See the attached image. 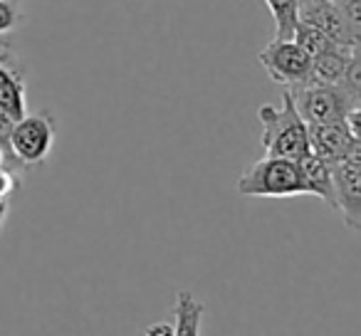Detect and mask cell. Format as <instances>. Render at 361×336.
Wrapping results in <instances>:
<instances>
[{"label":"cell","mask_w":361,"mask_h":336,"mask_svg":"<svg viewBox=\"0 0 361 336\" xmlns=\"http://www.w3.org/2000/svg\"><path fill=\"white\" fill-rule=\"evenodd\" d=\"M257 62L262 65V70L267 72L272 82L295 89V87H305L310 82L312 72V57L297 45L295 40H282L275 37L270 45H265V50L257 55Z\"/></svg>","instance_id":"5b68a950"},{"label":"cell","mask_w":361,"mask_h":336,"mask_svg":"<svg viewBox=\"0 0 361 336\" xmlns=\"http://www.w3.org/2000/svg\"><path fill=\"white\" fill-rule=\"evenodd\" d=\"M257 119L262 124L260 141L265 156L300 161L305 154H310V124L302 119L287 89L282 94V104H262L257 109Z\"/></svg>","instance_id":"6da1fadb"},{"label":"cell","mask_w":361,"mask_h":336,"mask_svg":"<svg viewBox=\"0 0 361 336\" xmlns=\"http://www.w3.org/2000/svg\"><path fill=\"white\" fill-rule=\"evenodd\" d=\"M13 3H20V0H13Z\"/></svg>","instance_id":"cb8c5ba5"},{"label":"cell","mask_w":361,"mask_h":336,"mask_svg":"<svg viewBox=\"0 0 361 336\" xmlns=\"http://www.w3.org/2000/svg\"><path fill=\"white\" fill-rule=\"evenodd\" d=\"M20 20H23V15H20V11H18V3H13V0H0V35L11 32Z\"/></svg>","instance_id":"2e32d148"},{"label":"cell","mask_w":361,"mask_h":336,"mask_svg":"<svg viewBox=\"0 0 361 336\" xmlns=\"http://www.w3.org/2000/svg\"><path fill=\"white\" fill-rule=\"evenodd\" d=\"M292 40H295L310 57H317V55H322V52L329 50V47H334V42H331L324 32L317 30L314 25H307V23H300V25H297Z\"/></svg>","instance_id":"4fadbf2b"},{"label":"cell","mask_w":361,"mask_h":336,"mask_svg":"<svg viewBox=\"0 0 361 336\" xmlns=\"http://www.w3.org/2000/svg\"><path fill=\"white\" fill-rule=\"evenodd\" d=\"M203 316H206V306L196 299L193 292L180 290L176 292L173 299V336H201Z\"/></svg>","instance_id":"7c38bea8"},{"label":"cell","mask_w":361,"mask_h":336,"mask_svg":"<svg viewBox=\"0 0 361 336\" xmlns=\"http://www.w3.org/2000/svg\"><path fill=\"white\" fill-rule=\"evenodd\" d=\"M297 163H300V168H302V178H305L310 196L319 198V201H324L326 206L336 211L334 171H331V166L326 163V161H322L319 156H314L312 151L302 156Z\"/></svg>","instance_id":"30bf717a"},{"label":"cell","mask_w":361,"mask_h":336,"mask_svg":"<svg viewBox=\"0 0 361 336\" xmlns=\"http://www.w3.org/2000/svg\"><path fill=\"white\" fill-rule=\"evenodd\" d=\"M300 3H305V0H300Z\"/></svg>","instance_id":"d4e9b609"},{"label":"cell","mask_w":361,"mask_h":336,"mask_svg":"<svg viewBox=\"0 0 361 336\" xmlns=\"http://www.w3.org/2000/svg\"><path fill=\"white\" fill-rule=\"evenodd\" d=\"M57 139V121L52 111L42 109L35 114H25L23 119L16 121L11 134V146L16 151L18 161L25 168L42 166L50 156L52 146Z\"/></svg>","instance_id":"3957f363"},{"label":"cell","mask_w":361,"mask_h":336,"mask_svg":"<svg viewBox=\"0 0 361 336\" xmlns=\"http://www.w3.org/2000/svg\"><path fill=\"white\" fill-rule=\"evenodd\" d=\"M359 106H361V104H359Z\"/></svg>","instance_id":"484cf974"},{"label":"cell","mask_w":361,"mask_h":336,"mask_svg":"<svg viewBox=\"0 0 361 336\" xmlns=\"http://www.w3.org/2000/svg\"><path fill=\"white\" fill-rule=\"evenodd\" d=\"M18 188H20V176H16L13 171H8L6 166H0V203L8 201Z\"/></svg>","instance_id":"e0dca14e"},{"label":"cell","mask_w":361,"mask_h":336,"mask_svg":"<svg viewBox=\"0 0 361 336\" xmlns=\"http://www.w3.org/2000/svg\"><path fill=\"white\" fill-rule=\"evenodd\" d=\"M331 171H334L336 211L351 230L361 232V166L339 161L331 166Z\"/></svg>","instance_id":"8992f818"},{"label":"cell","mask_w":361,"mask_h":336,"mask_svg":"<svg viewBox=\"0 0 361 336\" xmlns=\"http://www.w3.org/2000/svg\"><path fill=\"white\" fill-rule=\"evenodd\" d=\"M351 50L341 45H334L322 55L312 57V72L307 85H339L346 75Z\"/></svg>","instance_id":"8fae6325"},{"label":"cell","mask_w":361,"mask_h":336,"mask_svg":"<svg viewBox=\"0 0 361 336\" xmlns=\"http://www.w3.org/2000/svg\"><path fill=\"white\" fill-rule=\"evenodd\" d=\"M287 92L292 94V101H295L302 119L310 126L344 121L346 114L354 109L351 99L339 85H305Z\"/></svg>","instance_id":"277c9868"},{"label":"cell","mask_w":361,"mask_h":336,"mask_svg":"<svg viewBox=\"0 0 361 336\" xmlns=\"http://www.w3.org/2000/svg\"><path fill=\"white\" fill-rule=\"evenodd\" d=\"M344 161H351V163H356V166H361V141H351V146H349V154H346V158Z\"/></svg>","instance_id":"ffe728a7"},{"label":"cell","mask_w":361,"mask_h":336,"mask_svg":"<svg viewBox=\"0 0 361 336\" xmlns=\"http://www.w3.org/2000/svg\"><path fill=\"white\" fill-rule=\"evenodd\" d=\"M349 32L351 50H361V0H336Z\"/></svg>","instance_id":"5bb4252c"},{"label":"cell","mask_w":361,"mask_h":336,"mask_svg":"<svg viewBox=\"0 0 361 336\" xmlns=\"http://www.w3.org/2000/svg\"><path fill=\"white\" fill-rule=\"evenodd\" d=\"M339 87L351 99V104L354 106L361 104V50H351L349 67H346V75L339 82Z\"/></svg>","instance_id":"9a60e30c"},{"label":"cell","mask_w":361,"mask_h":336,"mask_svg":"<svg viewBox=\"0 0 361 336\" xmlns=\"http://www.w3.org/2000/svg\"><path fill=\"white\" fill-rule=\"evenodd\" d=\"M300 23L314 25L334 45L349 47L351 50L346 23L344 15H341V8L336 6V0H305V3H300Z\"/></svg>","instance_id":"ba28073f"},{"label":"cell","mask_w":361,"mask_h":336,"mask_svg":"<svg viewBox=\"0 0 361 336\" xmlns=\"http://www.w3.org/2000/svg\"><path fill=\"white\" fill-rule=\"evenodd\" d=\"M346 126H349L351 136L356 141H361V106H354V109L346 114Z\"/></svg>","instance_id":"d6986e66"},{"label":"cell","mask_w":361,"mask_h":336,"mask_svg":"<svg viewBox=\"0 0 361 336\" xmlns=\"http://www.w3.org/2000/svg\"><path fill=\"white\" fill-rule=\"evenodd\" d=\"M11 47H13L11 37H8V35H0V52H3V50H11Z\"/></svg>","instance_id":"7402d4cb"},{"label":"cell","mask_w":361,"mask_h":336,"mask_svg":"<svg viewBox=\"0 0 361 336\" xmlns=\"http://www.w3.org/2000/svg\"><path fill=\"white\" fill-rule=\"evenodd\" d=\"M354 141L349 126L344 121H334V124H312L310 126V151L326 161L329 166L339 163L349 154V146Z\"/></svg>","instance_id":"9c48e42d"},{"label":"cell","mask_w":361,"mask_h":336,"mask_svg":"<svg viewBox=\"0 0 361 336\" xmlns=\"http://www.w3.org/2000/svg\"><path fill=\"white\" fill-rule=\"evenodd\" d=\"M238 193L247 198H290L310 196L302 178V168L295 158L265 156L238 178Z\"/></svg>","instance_id":"7a4b0ae2"},{"label":"cell","mask_w":361,"mask_h":336,"mask_svg":"<svg viewBox=\"0 0 361 336\" xmlns=\"http://www.w3.org/2000/svg\"><path fill=\"white\" fill-rule=\"evenodd\" d=\"M173 334H176L173 321H154V324L144 329V336H173Z\"/></svg>","instance_id":"ac0fdd59"},{"label":"cell","mask_w":361,"mask_h":336,"mask_svg":"<svg viewBox=\"0 0 361 336\" xmlns=\"http://www.w3.org/2000/svg\"><path fill=\"white\" fill-rule=\"evenodd\" d=\"M0 109H6L16 121L27 114L25 67L13 50L0 52Z\"/></svg>","instance_id":"52a82bcc"},{"label":"cell","mask_w":361,"mask_h":336,"mask_svg":"<svg viewBox=\"0 0 361 336\" xmlns=\"http://www.w3.org/2000/svg\"><path fill=\"white\" fill-rule=\"evenodd\" d=\"M8 213H11V201H3L0 203V230H3V225H6Z\"/></svg>","instance_id":"44dd1931"},{"label":"cell","mask_w":361,"mask_h":336,"mask_svg":"<svg viewBox=\"0 0 361 336\" xmlns=\"http://www.w3.org/2000/svg\"><path fill=\"white\" fill-rule=\"evenodd\" d=\"M0 166H3V151H0Z\"/></svg>","instance_id":"603a6c76"}]
</instances>
